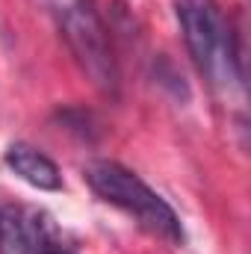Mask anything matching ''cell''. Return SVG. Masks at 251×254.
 <instances>
[{
  "label": "cell",
  "instance_id": "1",
  "mask_svg": "<svg viewBox=\"0 0 251 254\" xmlns=\"http://www.w3.org/2000/svg\"><path fill=\"white\" fill-rule=\"evenodd\" d=\"M83 178H86V184L92 187V192L101 201L119 207L130 219H136L139 228H145L154 237H163L169 243L184 246V240H187L184 237V225H181L178 213L172 210V204L163 195H157L139 175L125 169L122 163L95 160V163L86 166Z\"/></svg>",
  "mask_w": 251,
  "mask_h": 254
},
{
  "label": "cell",
  "instance_id": "2",
  "mask_svg": "<svg viewBox=\"0 0 251 254\" xmlns=\"http://www.w3.org/2000/svg\"><path fill=\"white\" fill-rule=\"evenodd\" d=\"M175 12L184 30L192 63L219 89L240 80V54L234 30L216 0H175Z\"/></svg>",
  "mask_w": 251,
  "mask_h": 254
},
{
  "label": "cell",
  "instance_id": "3",
  "mask_svg": "<svg viewBox=\"0 0 251 254\" xmlns=\"http://www.w3.org/2000/svg\"><path fill=\"white\" fill-rule=\"evenodd\" d=\"M51 9L57 15V24L63 30V39L68 42L74 60L92 77V83L116 95L119 89V65L113 57V45L107 36V27L95 9L92 0H51Z\"/></svg>",
  "mask_w": 251,
  "mask_h": 254
},
{
  "label": "cell",
  "instance_id": "4",
  "mask_svg": "<svg viewBox=\"0 0 251 254\" xmlns=\"http://www.w3.org/2000/svg\"><path fill=\"white\" fill-rule=\"evenodd\" d=\"M6 166L30 187L36 190H48L57 192L63 190V175H60V166L39 148L27 145V142H15L9 145L6 151Z\"/></svg>",
  "mask_w": 251,
  "mask_h": 254
},
{
  "label": "cell",
  "instance_id": "5",
  "mask_svg": "<svg viewBox=\"0 0 251 254\" xmlns=\"http://www.w3.org/2000/svg\"><path fill=\"white\" fill-rule=\"evenodd\" d=\"M27 231H30V254H77V249L63 237V231L48 213H33L27 219Z\"/></svg>",
  "mask_w": 251,
  "mask_h": 254
},
{
  "label": "cell",
  "instance_id": "6",
  "mask_svg": "<svg viewBox=\"0 0 251 254\" xmlns=\"http://www.w3.org/2000/svg\"><path fill=\"white\" fill-rule=\"evenodd\" d=\"M0 254H30L27 219L12 207L0 210Z\"/></svg>",
  "mask_w": 251,
  "mask_h": 254
}]
</instances>
